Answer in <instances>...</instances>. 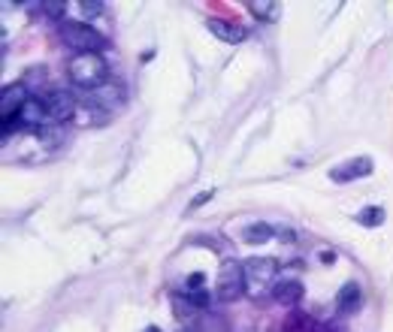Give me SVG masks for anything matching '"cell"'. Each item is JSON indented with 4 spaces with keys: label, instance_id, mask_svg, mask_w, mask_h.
<instances>
[{
    "label": "cell",
    "instance_id": "cell-24",
    "mask_svg": "<svg viewBox=\"0 0 393 332\" xmlns=\"http://www.w3.org/2000/svg\"><path fill=\"white\" fill-rule=\"evenodd\" d=\"M178 332H194V329H188V326H185V329H178Z\"/></svg>",
    "mask_w": 393,
    "mask_h": 332
},
{
    "label": "cell",
    "instance_id": "cell-14",
    "mask_svg": "<svg viewBox=\"0 0 393 332\" xmlns=\"http://www.w3.org/2000/svg\"><path fill=\"white\" fill-rule=\"evenodd\" d=\"M336 305H339L342 311H357V308H360V287H357V284H345V287L336 293Z\"/></svg>",
    "mask_w": 393,
    "mask_h": 332
},
{
    "label": "cell",
    "instance_id": "cell-21",
    "mask_svg": "<svg viewBox=\"0 0 393 332\" xmlns=\"http://www.w3.org/2000/svg\"><path fill=\"white\" fill-rule=\"evenodd\" d=\"M209 200H212V190L200 193V197H194V202H190V209H197V205H203V202H209Z\"/></svg>",
    "mask_w": 393,
    "mask_h": 332
},
{
    "label": "cell",
    "instance_id": "cell-19",
    "mask_svg": "<svg viewBox=\"0 0 393 332\" xmlns=\"http://www.w3.org/2000/svg\"><path fill=\"white\" fill-rule=\"evenodd\" d=\"M79 13H82L85 18H97V16L106 13V4H97V0H82V4H79Z\"/></svg>",
    "mask_w": 393,
    "mask_h": 332
},
{
    "label": "cell",
    "instance_id": "cell-17",
    "mask_svg": "<svg viewBox=\"0 0 393 332\" xmlns=\"http://www.w3.org/2000/svg\"><path fill=\"white\" fill-rule=\"evenodd\" d=\"M385 209L381 205H369V209H363L360 214H357V224H363V227H381L385 224Z\"/></svg>",
    "mask_w": 393,
    "mask_h": 332
},
{
    "label": "cell",
    "instance_id": "cell-4",
    "mask_svg": "<svg viewBox=\"0 0 393 332\" xmlns=\"http://www.w3.org/2000/svg\"><path fill=\"white\" fill-rule=\"evenodd\" d=\"M245 293V266L239 260H227L218 269V299L236 302Z\"/></svg>",
    "mask_w": 393,
    "mask_h": 332
},
{
    "label": "cell",
    "instance_id": "cell-18",
    "mask_svg": "<svg viewBox=\"0 0 393 332\" xmlns=\"http://www.w3.org/2000/svg\"><path fill=\"white\" fill-rule=\"evenodd\" d=\"M285 332H318V329H314V324L306 314H290V320L285 324Z\"/></svg>",
    "mask_w": 393,
    "mask_h": 332
},
{
    "label": "cell",
    "instance_id": "cell-10",
    "mask_svg": "<svg viewBox=\"0 0 393 332\" xmlns=\"http://www.w3.org/2000/svg\"><path fill=\"white\" fill-rule=\"evenodd\" d=\"M206 28L215 33L221 42H230V45H239V42H245V37H249V30H245V28L233 25V21H224V18H209Z\"/></svg>",
    "mask_w": 393,
    "mask_h": 332
},
{
    "label": "cell",
    "instance_id": "cell-20",
    "mask_svg": "<svg viewBox=\"0 0 393 332\" xmlns=\"http://www.w3.org/2000/svg\"><path fill=\"white\" fill-rule=\"evenodd\" d=\"M40 9H42V13H46L49 18H61L64 9H67V4H64V0H49V4H40Z\"/></svg>",
    "mask_w": 393,
    "mask_h": 332
},
{
    "label": "cell",
    "instance_id": "cell-8",
    "mask_svg": "<svg viewBox=\"0 0 393 332\" xmlns=\"http://www.w3.org/2000/svg\"><path fill=\"white\" fill-rule=\"evenodd\" d=\"M91 103H97L100 109H115V106H125V100H127V91L121 88V85H115V82H106V85H100V88H94L91 91V97H88Z\"/></svg>",
    "mask_w": 393,
    "mask_h": 332
},
{
    "label": "cell",
    "instance_id": "cell-23",
    "mask_svg": "<svg viewBox=\"0 0 393 332\" xmlns=\"http://www.w3.org/2000/svg\"><path fill=\"white\" fill-rule=\"evenodd\" d=\"M145 332H161V329H157V326H149V329H145Z\"/></svg>",
    "mask_w": 393,
    "mask_h": 332
},
{
    "label": "cell",
    "instance_id": "cell-13",
    "mask_svg": "<svg viewBox=\"0 0 393 332\" xmlns=\"http://www.w3.org/2000/svg\"><path fill=\"white\" fill-rule=\"evenodd\" d=\"M182 296H188L190 302H194L197 308H206L209 305V293H206V275L203 272H194L188 275L185 287H182Z\"/></svg>",
    "mask_w": 393,
    "mask_h": 332
},
{
    "label": "cell",
    "instance_id": "cell-3",
    "mask_svg": "<svg viewBox=\"0 0 393 332\" xmlns=\"http://www.w3.org/2000/svg\"><path fill=\"white\" fill-rule=\"evenodd\" d=\"M64 45H70L76 49L79 55H97L100 49L106 45V37L100 30H94L91 25H85V21H64L58 28Z\"/></svg>",
    "mask_w": 393,
    "mask_h": 332
},
{
    "label": "cell",
    "instance_id": "cell-16",
    "mask_svg": "<svg viewBox=\"0 0 393 332\" xmlns=\"http://www.w3.org/2000/svg\"><path fill=\"white\" fill-rule=\"evenodd\" d=\"M249 9H251V16L261 18V21H275L278 18V4H269V0H251Z\"/></svg>",
    "mask_w": 393,
    "mask_h": 332
},
{
    "label": "cell",
    "instance_id": "cell-9",
    "mask_svg": "<svg viewBox=\"0 0 393 332\" xmlns=\"http://www.w3.org/2000/svg\"><path fill=\"white\" fill-rule=\"evenodd\" d=\"M106 121H109V112L100 109L97 103H91V100H85L82 106L76 109V115H73V124H76V127H82V130H88V127H103Z\"/></svg>",
    "mask_w": 393,
    "mask_h": 332
},
{
    "label": "cell",
    "instance_id": "cell-5",
    "mask_svg": "<svg viewBox=\"0 0 393 332\" xmlns=\"http://www.w3.org/2000/svg\"><path fill=\"white\" fill-rule=\"evenodd\" d=\"M40 100L46 103V109H49V118H52V121H73L76 109H79V103H76V97L70 94V91H58V88H52V91H46V94H42Z\"/></svg>",
    "mask_w": 393,
    "mask_h": 332
},
{
    "label": "cell",
    "instance_id": "cell-11",
    "mask_svg": "<svg viewBox=\"0 0 393 332\" xmlns=\"http://www.w3.org/2000/svg\"><path fill=\"white\" fill-rule=\"evenodd\" d=\"M18 118H21V127H37V130H42V124L49 121V109H46V103H42L40 97H33V100H28L25 106H21Z\"/></svg>",
    "mask_w": 393,
    "mask_h": 332
},
{
    "label": "cell",
    "instance_id": "cell-15",
    "mask_svg": "<svg viewBox=\"0 0 393 332\" xmlns=\"http://www.w3.org/2000/svg\"><path fill=\"white\" fill-rule=\"evenodd\" d=\"M273 236H275V230L269 224H251V227H245V233H242V239L249 245H266Z\"/></svg>",
    "mask_w": 393,
    "mask_h": 332
},
{
    "label": "cell",
    "instance_id": "cell-22",
    "mask_svg": "<svg viewBox=\"0 0 393 332\" xmlns=\"http://www.w3.org/2000/svg\"><path fill=\"white\" fill-rule=\"evenodd\" d=\"M321 263H327V266H330V263H333V251H321Z\"/></svg>",
    "mask_w": 393,
    "mask_h": 332
},
{
    "label": "cell",
    "instance_id": "cell-12",
    "mask_svg": "<svg viewBox=\"0 0 393 332\" xmlns=\"http://www.w3.org/2000/svg\"><path fill=\"white\" fill-rule=\"evenodd\" d=\"M302 296H306V287L297 281V278H285V281H275L273 287V299L282 302V305H300Z\"/></svg>",
    "mask_w": 393,
    "mask_h": 332
},
{
    "label": "cell",
    "instance_id": "cell-6",
    "mask_svg": "<svg viewBox=\"0 0 393 332\" xmlns=\"http://www.w3.org/2000/svg\"><path fill=\"white\" fill-rule=\"evenodd\" d=\"M372 169H375L372 157H351V160H345V164L336 166L330 173V178L333 181H357V178L372 176Z\"/></svg>",
    "mask_w": 393,
    "mask_h": 332
},
{
    "label": "cell",
    "instance_id": "cell-1",
    "mask_svg": "<svg viewBox=\"0 0 393 332\" xmlns=\"http://www.w3.org/2000/svg\"><path fill=\"white\" fill-rule=\"evenodd\" d=\"M67 73H70V82L76 88H88L94 91L100 85H106V61L100 55H76V58L67 64Z\"/></svg>",
    "mask_w": 393,
    "mask_h": 332
},
{
    "label": "cell",
    "instance_id": "cell-7",
    "mask_svg": "<svg viewBox=\"0 0 393 332\" xmlns=\"http://www.w3.org/2000/svg\"><path fill=\"white\" fill-rule=\"evenodd\" d=\"M30 97H28V88L16 82V85H4V91H0V115L9 118V115H18L21 106H25Z\"/></svg>",
    "mask_w": 393,
    "mask_h": 332
},
{
    "label": "cell",
    "instance_id": "cell-2",
    "mask_svg": "<svg viewBox=\"0 0 393 332\" xmlns=\"http://www.w3.org/2000/svg\"><path fill=\"white\" fill-rule=\"evenodd\" d=\"M275 260L269 257H257L251 263H245V293L251 299H263V296H273L275 287Z\"/></svg>",
    "mask_w": 393,
    "mask_h": 332
}]
</instances>
